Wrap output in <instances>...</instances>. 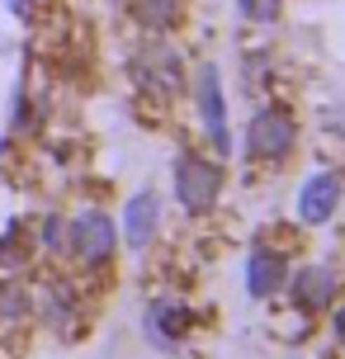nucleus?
<instances>
[{
  "mask_svg": "<svg viewBox=\"0 0 345 359\" xmlns=\"http://www.w3.org/2000/svg\"><path fill=\"white\" fill-rule=\"evenodd\" d=\"M336 336H341V341H345V307H341V312H336Z\"/></svg>",
  "mask_w": 345,
  "mask_h": 359,
  "instance_id": "nucleus-16",
  "label": "nucleus"
},
{
  "mask_svg": "<svg viewBox=\"0 0 345 359\" xmlns=\"http://www.w3.org/2000/svg\"><path fill=\"white\" fill-rule=\"evenodd\" d=\"M43 246H48V251H62V246H67V227H62V217H48V222H43Z\"/></svg>",
  "mask_w": 345,
  "mask_h": 359,
  "instance_id": "nucleus-12",
  "label": "nucleus"
},
{
  "mask_svg": "<svg viewBox=\"0 0 345 359\" xmlns=\"http://www.w3.org/2000/svg\"><path fill=\"white\" fill-rule=\"evenodd\" d=\"M222 194V165L203 161V156H180L175 165V198H180L189 213H203L213 208Z\"/></svg>",
  "mask_w": 345,
  "mask_h": 359,
  "instance_id": "nucleus-1",
  "label": "nucleus"
},
{
  "mask_svg": "<svg viewBox=\"0 0 345 359\" xmlns=\"http://www.w3.org/2000/svg\"><path fill=\"white\" fill-rule=\"evenodd\" d=\"M67 236H72L76 255H81L86 265H104V260L114 255V246H119V227H114L104 213H86V217H76Z\"/></svg>",
  "mask_w": 345,
  "mask_h": 359,
  "instance_id": "nucleus-3",
  "label": "nucleus"
},
{
  "mask_svg": "<svg viewBox=\"0 0 345 359\" xmlns=\"http://www.w3.org/2000/svg\"><path fill=\"white\" fill-rule=\"evenodd\" d=\"M199 118H203V133L208 142L227 151L232 137H227V104H222V81H218V67H203L199 72Z\"/></svg>",
  "mask_w": 345,
  "mask_h": 359,
  "instance_id": "nucleus-4",
  "label": "nucleus"
},
{
  "mask_svg": "<svg viewBox=\"0 0 345 359\" xmlns=\"http://www.w3.org/2000/svg\"><path fill=\"white\" fill-rule=\"evenodd\" d=\"M19 312H24V298H15V293H10V298H0V317H5V322L19 317Z\"/></svg>",
  "mask_w": 345,
  "mask_h": 359,
  "instance_id": "nucleus-13",
  "label": "nucleus"
},
{
  "mask_svg": "<svg viewBox=\"0 0 345 359\" xmlns=\"http://www.w3.org/2000/svg\"><path fill=\"white\" fill-rule=\"evenodd\" d=\"M189 331V312L175 303H156L151 312H147V341L151 345H175Z\"/></svg>",
  "mask_w": 345,
  "mask_h": 359,
  "instance_id": "nucleus-9",
  "label": "nucleus"
},
{
  "mask_svg": "<svg viewBox=\"0 0 345 359\" xmlns=\"http://www.w3.org/2000/svg\"><path fill=\"white\" fill-rule=\"evenodd\" d=\"M156 222H161V203H156V194H137L123 208V236H128V246H133V251H147V246H151V236H156Z\"/></svg>",
  "mask_w": 345,
  "mask_h": 359,
  "instance_id": "nucleus-6",
  "label": "nucleus"
},
{
  "mask_svg": "<svg viewBox=\"0 0 345 359\" xmlns=\"http://www.w3.org/2000/svg\"><path fill=\"white\" fill-rule=\"evenodd\" d=\"M336 203H341V180L336 175H312L303 189H298V217L303 222H327L336 213Z\"/></svg>",
  "mask_w": 345,
  "mask_h": 359,
  "instance_id": "nucleus-5",
  "label": "nucleus"
},
{
  "mask_svg": "<svg viewBox=\"0 0 345 359\" xmlns=\"http://www.w3.org/2000/svg\"><path fill=\"white\" fill-rule=\"evenodd\" d=\"M10 10H15V15L24 19V15H29V0H10Z\"/></svg>",
  "mask_w": 345,
  "mask_h": 359,
  "instance_id": "nucleus-15",
  "label": "nucleus"
},
{
  "mask_svg": "<svg viewBox=\"0 0 345 359\" xmlns=\"http://www.w3.org/2000/svg\"><path fill=\"white\" fill-rule=\"evenodd\" d=\"M289 279V265H284V255L274 251H255L246 260V288H251V298H270L274 288Z\"/></svg>",
  "mask_w": 345,
  "mask_h": 359,
  "instance_id": "nucleus-7",
  "label": "nucleus"
},
{
  "mask_svg": "<svg viewBox=\"0 0 345 359\" xmlns=\"http://www.w3.org/2000/svg\"><path fill=\"white\" fill-rule=\"evenodd\" d=\"M331 293H336V279H331V269L322 265H308L293 274V298H298V307H308V312H317V307L331 303Z\"/></svg>",
  "mask_w": 345,
  "mask_h": 359,
  "instance_id": "nucleus-8",
  "label": "nucleus"
},
{
  "mask_svg": "<svg viewBox=\"0 0 345 359\" xmlns=\"http://www.w3.org/2000/svg\"><path fill=\"white\" fill-rule=\"evenodd\" d=\"M236 5H241V15H246V19H255V24H270V19L279 15V5H284V0H236Z\"/></svg>",
  "mask_w": 345,
  "mask_h": 359,
  "instance_id": "nucleus-11",
  "label": "nucleus"
},
{
  "mask_svg": "<svg viewBox=\"0 0 345 359\" xmlns=\"http://www.w3.org/2000/svg\"><path fill=\"white\" fill-rule=\"evenodd\" d=\"M133 15L147 29H170L180 19V0H133Z\"/></svg>",
  "mask_w": 345,
  "mask_h": 359,
  "instance_id": "nucleus-10",
  "label": "nucleus"
},
{
  "mask_svg": "<svg viewBox=\"0 0 345 359\" xmlns=\"http://www.w3.org/2000/svg\"><path fill=\"white\" fill-rule=\"evenodd\" d=\"M293 137H298V128H293L289 114L284 109H265L246 128V151H251L255 161H279V156L293 151Z\"/></svg>",
  "mask_w": 345,
  "mask_h": 359,
  "instance_id": "nucleus-2",
  "label": "nucleus"
},
{
  "mask_svg": "<svg viewBox=\"0 0 345 359\" xmlns=\"http://www.w3.org/2000/svg\"><path fill=\"white\" fill-rule=\"evenodd\" d=\"M327 123H331V133H345V109H331Z\"/></svg>",
  "mask_w": 345,
  "mask_h": 359,
  "instance_id": "nucleus-14",
  "label": "nucleus"
}]
</instances>
